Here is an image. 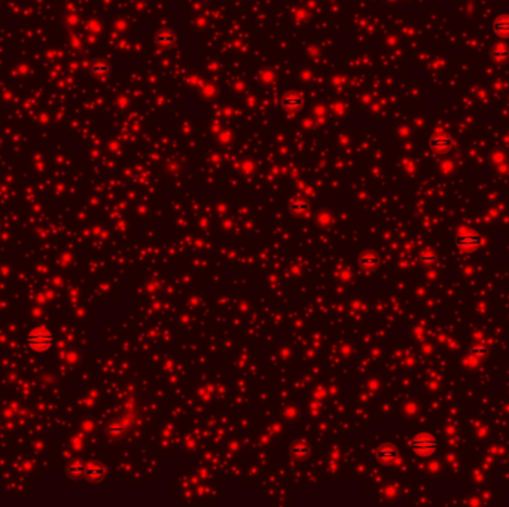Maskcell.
Returning <instances> with one entry per match:
<instances>
[{"label":"cell","instance_id":"cell-1","mask_svg":"<svg viewBox=\"0 0 509 507\" xmlns=\"http://www.w3.org/2000/svg\"><path fill=\"white\" fill-rule=\"evenodd\" d=\"M27 345L31 351L45 354L54 345V333L48 327H34L27 335Z\"/></svg>","mask_w":509,"mask_h":507},{"label":"cell","instance_id":"cell-2","mask_svg":"<svg viewBox=\"0 0 509 507\" xmlns=\"http://www.w3.org/2000/svg\"><path fill=\"white\" fill-rule=\"evenodd\" d=\"M408 448L417 455L427 457V455H432L439 449V442L429 433H419L408 440Z\"/></svg>","mask_w":509,"mask_h":507},{"label":"cell","instance_id":"cell-3","mask_svg":"<svg viewBox=\"0 0 509 507\" xmlns=\"http://www.w3.org/2000/svg\"><path fill=\"white\" fill-rule=\"evenodd\" d=\"M484 237L481 234H457L454 237V244L457 248L465 250V251H472L480 248L484 244Z\"/></svg>","mask_w":509,"mask_h":507},{"label":"cell","instance_id":"cell-4","mask_svg":"<svg viewBox=\"0 0 509 507\" xmlns=\"http://www.w3.org/2000/svg\"><path fill=\"white\" fill-rule=\"evenodd\" d=\"M375 457L383 464H392L399 458V452L392 445H383L375 449Z\"/></svg>","mask_w":509,"mask_h":507},{"label":"cell","instance_id":"cell-5","mask_svg":"<svg viewBox=\"0 0 509 507\" xmlns=\"http://www.w3.org/2000/svg\"><path fill=\"white\" fill-rule=\"evenodd\" d=\"M430 147L436 152H447L452 147V138L445 133H436L429 138Z\"/></svg>","mask_w":509,"mask_h":507},{"label":"cell","instance_id":"cell-6","mask_svg":"<svg viewBox=\"0 0 509 507\" xmlns=\"http://www.w3.org/2000/svg\"><path fill=\"white\" fill-rule=\"evenodd\" d=\"M493 33L499 37L509 39V15H499L493 21Z\"/></svg>","mask_w":509,"mask_h":507},{"label":"cell","instance_id":"cell-7","mask_svg":"<svg viewBox=\"0 0 509 507\" xmlns=\"http://www.w3.org/2000/svg\"><path fill=\"white\" fill-rule=\"evenodd\" d=\"M105 469L97 463H89L84 466V476H86L91 480H100L105 476Z\"/></svg>","mask_w":509,"mask_h":507},{"label":"cell","instance_id":"cell-8","mask_svg":"<svg viewBox=\"0 0 509 507\" xmlns=\"http://www.w3.org/2000/svg\"><path fill=\"white\" fill-rule=\"evenodd\" d=\"M302 98L296 94H289V95H284L282 98V106L286 109V110H292V112H298L302 106Z\"/></svg>","mask_w":509,"mask_h":507},{"label":"cell","instance_id":"cell-9","mask_svg":"<svg viewBox=\"0 0 509 507\" xmlns=\"http://www.w3.org/2000/svg\"><path fill=\"white\" fill-rule=\"evenodd\" d=\"M378 262H380L378 256L375 255V253H372V251H365L364 255L359 258V264H361V267H364L365 269H374V268H377Z\"/></svg>","mask_w":509,"mask_h":507},{"label":"cell","instance_id":"cell-10","mask_svg":"<svg viewBox=\"0 0 509 507\" xmlns=\"http://www.w3.org/2000/svg\"><path fill=\"white\" fill-rule=\"evenodd\" d=\"M490 57L496 63H506L509 60V51L506 46H496L490 53Z\"/></svg>","mask_w":509,"mask_h":507},{"label":"cell","instance_id":"cell-11","mask_svg":"<svg viewBox=\"0 0 509 507\" xmlns=\"http://www.w3.org/2000/svg\"><path fill=\"white\" fill-rule=\"evenodd\" d=\"M174 40H176V34H174L173 31L167 30V28L161 30V31L157 34V43H158L160 46L167 48V46H170Z\"/></svg>","mask_w":509,"mask_h":507},{"label":"cell","instance_id":"cell-12","mask_svg":"<svg viewBox=\"0 0 509 507\" xmlns=\"http://www.w3.org/2000/svg\"><path fill=\"white\" fill-rule=\"evenodd\" d=\"M309 451H310V448L307 446V443H304V442H298L290 448V454L295 458H305L309 455Z\"/></svg>","mask_w":509,"mask_h":507},{"label":"cell","instance_id":"cell-13","mask_svg":"<svg viewBox=\"0 0 509 507\" xmlns=\"http://www.w3.org/2000/svg\"><path fill=\"white\" fill-rule=\"evenodd\" d=\"M289 209L293 212V213H305L309 209H310V204H309V201H305V199H293L290 202V206Z\"/></svg>","mask_w":509,"mask_h":507},{"label":"cell","instance_id":"cell-14","mask_svg":"<svg viewBox=\"0 0 509 507\" xmlns=\"http://www.w3.org/2000/svg\"><path fill=\"white\" fill-rule=\"evenodd\" d=\"M420 262L424 264V265H433L436 262V256L433 255V253L430 251H424L420 255Z\"/></svg>","mask_w":509,"mask_h":507},{"label":"cell","instance_id":"cell-15","mask_svg":"<svg viewBox=\"0 0 509 507\" xmlns=\"http://www.w3.org/2000/svg\"><path fill=\"white\" fill-rule=\"evenodd\" d=\"M69 473L72 476H82L84 475V464L81 463H73L69 466Z\"/></svg>","mask_w":509,"mask_h":507},{"label":"cell","instance_id":"cell-16","mask_svg":"<svg viewBox=\"0 0 509 507\" xmlns=\"http://www.w3.org/2000/svg\"><path fill=\"white\" fill-rule=\"evenodd\" d=\"M471 351H472L474 356H480V357H481V356H484V354L487 352V348H485L482 344H477V345H474V347H472V349H471Z\"/></svg>","mask_w":509,"mask_h":507},{"label":"cell","instance_id":"cell-17","mask_svg":"<svg viewBox=\"0 0 509 507\" xmlns=\"http://www.w3.org/2000/svg\"><path fill=\"white\" fill-rule=\"evenodd\" d=\"M92 70H94V73H106V72L109 70V66L105 64V63H97V64L92 67Z\"/></svg>","mask_w":509,"mask_h":507}]
</instances>
